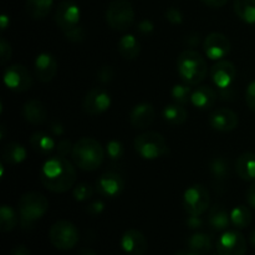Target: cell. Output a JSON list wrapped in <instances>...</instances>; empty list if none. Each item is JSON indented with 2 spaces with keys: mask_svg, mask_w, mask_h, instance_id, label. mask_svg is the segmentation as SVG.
Instances as JSON below:
<instances>
[{
  "mask_svg": "<svg viewBox=\"0 0 255 255\" xmlns=\"http://www.w3.org/2000/svg\"><path fill=\"white\" fill-rule=\"evenodd\" d=\"M76 171L65 157L56 156L47 159L40 171L42 186L54 193H65L74 187Z\"/></svg>",
  "mask_w": 255,
  "mask_h": 255,
  "instance_id": "cell-1",
  "label": "cell"
},
{
  "mask_svg": "<svg viewBox=\"0 0 255 255\" xmlns=\"http://www.w3.org/2000/svg\"><path fill=\"white\" fill-rule=\"evenodd\" d=\"M72 161L82 171H96L104 161L105 152L101 143L91 137L80 138L72 148Z\"/></svg>",
  "mask_w": 255,
  "mask_h": 255,
  "instance_id": "cell-2",
  "label": "cell"
},
{
  "mask_svg": "<svg viewBox=\"0 0 255 255\" xmlns=\"http://www.w3.org/2000/svg\"><path fill=\"white\" fill-rule=\"evenodd\" d=\"M179 76L186 84L198 85L208 74V65L204 57L194 50H184L177 61Z\"/></svg>",
  "mask_w": 255,
  "mask_h": 255,
  "instance_id": "cell-3",
  "label": "cell"
},
{
  "mask_svg": "<svg viewBox=\"0 0 255 255\" xmlns=\"http://www.w3.org/2000/svg\"><path fill=\"white\" fill-rule=\"evenodd\" d=\"M20 223L22 228L30 229L35 222L45 216L49 209V201L44 194L39 192H27L19 199Z\"/></svg>",
  "mask_w": 255,
  "mask_h": 255,
  "instance_id": "cell-4",
  "label": "cell"
},
{
  "mask_svg": "<svg viewBox=\"0 0 255 255\" xmlns=\"http://www.w3.org/2000/svg\"><path fill=\"white\" fill-rule=\"evenodd\" d=\"M134 149L144 159H157L169 153L166 138L158 132H144L134 139Z\"/></svg>",
  "mask_w": 255,
  "mask_h": 255,
  "instance_id": "cell-5",
  "label": "cell"
},
{
  "mask_svg": "<svg viewBox=\"0 0 255 255\" xmlns=\"http://www.w3.org/2000/svg\"><path fill=\"white\" fill-rule=\"evenodd\" d=\"M106 21L115 31H127L134 22V10L131 1L112 0L106 10Z\"/></svg>",
  "mask_w": 255,
  "mask_h": 255,
  "instance_id": "cell-6",
  "label": "cell"
},
{
  "mask_svg": "<svg viewBox=\"0 0 255 255\" xmlns=\"http://www.w3.org/2000/svg\"><path fill=\"white\" fill-rule=\"evenodd\" d=\"M49 238L56 249L70 251L77 244L80 234L74 223L69 221H57L50 228Z\"/></svg>",
  "mask_w": 255,
  "mask_h": 255,
  "instance_id": "cell-7",
  "label": "cell"
},
{
  "mask_svg": "<svg viewBox=\"0 0 255 255\" xmlns=\"http://www.w3.org/2000/svg\"><path fill=\"white\" fill-rule=\"evenodd\" d=\"M209 203L211 197L202 184H194L184 192L183 207L189 216H202L209 208Z\"/></svg>",
  "mask_w": 255,
  "mask_h": 255,
  "instance_id": "cell-8",
  "label": "cell"
},
{
  "mask_svg": "<svg viewBox=\"0 0 255 255\" xmlns=\"http://www.w3.org/2000/svg\"><path fill=\"white\" fill-rule=\"evenodd\" d=\"M4 84L15 92H25L31 89L32 77L24 65H11L4 72Z\"/></svg>",
  "mask_w": 255,
  "mask_h": 255,
  "instance_id": "cell-9",
  "label": "cell"
},
{
  "mask_svg": "<svg viewBox=\"0 0 255 255\" xmlns=\"http://www.w3.org/2000/svg\"><path fill=\"white\" fill-rule=\"evenodd\" d=\"M81 11L79 5L72 0H64L57 6L55 12V22L62 31H69L79 26Z\"/></svg>",
  "mask_w": 255,
  "mask_h": 255,
  "instance_id": "cell-10",
  "label": "cell"
},
{
  "mask_svg": "<svg viewBox=\"0 0 255 255\" xmlns=\"http://www.w3.org/2000/svg\"><path fill=\"white\" fill-rule=\"evenodd\" d=\"M247 248L246 237L238 231L226 232L217 242L219 255H246Z\"/></svg>",
  "mask_w": 255,
  "mask_h": 255,
  "instance_id": "cell-11",
  "label": "cell"
},
{
  "mask_svg": "<svg viewBox=\"0 0 255 255\" xmlns=\"http://www.w3.org/2000/svg\"><path fill=\"white\" fill-rule=\"evenodd\" d=\"M111 106V96L102 87H94L85 96L82 109L87 115L97 116L104 114Z\"/></svg>",
  "mask_w": 255,
  "mask_h": 255,
  "instance_id": "cell-12",
  "label": "cell"
},
{
  "mask_svg": "<svg viewBox=\"0 0 255 255\" xmlns=\"http://www.w3.org/2000/svg\"><path fill=\"white\" fill-rule=\"evenodd\" d=\"M203 50L211 60H222L231 52V41L222 32H212L204 39Z\"/></svg>",
  "mask_w": 255,
  "mask_h": 255,
  "instance_id": "cell-13",
  "label": "cell"
},
{
  "mask_svg": "<svg viewBox=\"0 0 255 255\" xmlns=\"http://www.w3.org/2000/svg\"><path fill=\"white\" fill-rule=\"evenodd\" d=\"M211 77L217 87L226 90L231 87L237 76V69L233 62L228 60H219L211 67Z\"/></svg>",
  "mask_w": 255,
  "mask_h": 255,
  "instance_id": "cell-14",
  "label": "cell"
},
{
  "mask_svg": "<svg viewBox=\"0 0 255 255\" xmlns=\"http://www.w3.org/2000/svg\"><path fill=\"white\" fill-rule=\"evenodd\" d=\"M96 192L106 198H116L122 193L125 188V182L120 174L115 172L104 173L96 181Z\"/></svg>",
  "mask_w": 255,
  "mask_h": 255,
  "instance_id": "cell-15",
  "label": "cell"
},
{
  "mask_svg": "<svg viewBox=\"0 0 255 255\" xmlns=\"http://www.w3.org/2000/svg\"><path fill=\"white\" fill-rule=\"evenodd\" d=\"M239 124L238 115L231 109H222L214 110L209 116V125L213 129L218 132H231L237 128Z\"/></svg>",
  "mask_w": 255,
  "mask_h": 255,
  "instance_id": "cell-16",
  "label": "cell"
},
{
  "mask_svg": "<svg viewBox=\"0 0 255 255\" xmlns=\"http://www.w3.org/2000/svg\"><path fill=\"white\" fill-rule=\"evenodd\" d=\"M121 247L129 255H144L148 249V243L142 232L129 229L122 236Z\"/></svg>",
  "mask_w": 255,
  "mask_h": 255,
  "instance_id": "cell-17",
  "label": "cell"
},
{
  "mask_svg": "<svg viewBox=\"0 0 255 255\" xmlns=\"http://www.w3.org/2000/svg\"><path fill=\"white\" fill-rule=\"evenodd\" d=\"M156 119V111L153 105L142 102L136 105L129 114V122L134 128L146 129L151 126Z\"/></svg>",
  "mask_w": 255,
  "mask_h": 255,
  "instance_id": "cell-18",
  "label": "cell"
},
{
  "mask_svg": "<svg viewBox=\"0 0 255 255\" xmlns=\"http://www.w3.org/2000/svg\"><path fill=\"white\" fill-rule=\"evenodd\" d=\"M57 72V61L49 52H42L35 60V75L44 84L51 81Z\"/></svg>",
  "mask_w": 255,
  "mask_h": 255,
  "instance_id": "cell-19",
  "label": "cell"
},
{
  "mask_svg": "<svg viewBox=\"0 0 255 255\" xmlns=\"http://www.w3.org/2000/svg\"><path fill=\"white\" fill-rule=\"evenodd\" d=\"M22 116L29 124L42 125L47 120V110L40 100L31 99L22 106Z\"/></svg>",
  "mask_w": 255,
  "mask_h": 255,
  "instance_id": "cell-20",
  "label": "cell"
},
{
  "mask_svg": "<svg viewBox=\"0 0 255 255\" xmlns=\"http://www.w3.org/2000/svg\"><path fill=\"white\" fill-rule=\"evenodd\" d=\"M218 99V94L216 90L212 89L211 86H199L192 92L191 102L194 107L199 110H208L216 104Z\"/></svg>",
  "mask_w": 255,
  "mask_h": 255,
  "instance_id": "cell-21",
  "label": "cell"
},
{
  "mask_svg": "<svg viewBox=\"0 0 255 255\" xmlns=\"http://www.w3.org/2000/svg\"><path fill=\"white\" fill-rule=\"evenodd\" d=\"M236 172L243 181H255V153L241 154L236 161Z\"/></svg>",
  "mask_w": 255,
  "mask_h": 255,
  "instance_id": "cell-22",
  "label": "cell"
},
{
  "mask_svg": "<svg viewBox=\"0 0 255 255\" xmlns=\"http://www.w3.org/2000/svg\"><path fill=\"white\" fill-rule=\"evenodd\" d=\"M119 52L125 60H134L141 52V44L133 35H125L119 41Z\"/></svg>",
  "mask_w": 255,
  "mask_h": 255,
  "instance_id": "cell-23",
  "label": "cell"
},
{
  "mask_svg": "<svg viewBox=\"0 0 255 255\" xmlns=\"http://www.w3.org/2000/svg\"><path fill=\"white\" fill-rule=\"evenodd\" d=\"M26 149L22 144L17 142H10L5 144L1 151V159L2 162L7 164H19L26 158Z\"/></svg>",
  "mask_w": 255,
  "mask_h": 255,
  "instance_id": "cell-24",
  "label": "cell"
},
{
  "mask_svg": "<svg viewBox=\"0 0 255 255\" xmlns=\"http://www.w3.org/2000/svg\"><path fill=\"white\" fill-rule=\"evenodd\" d=\"M208 223L214 231H224L229 227L231 222V213H228L223 206H214L209 211Z\"/></svg>",
  "mask_w": 255,
  "mask_h": 255,
  "instance_id": "cell-25",
  "label": "cell"
},
{
  "mask_svg": "<svg viewBox=\"0 0 255 255\" xmlns=\"http://www.w3.org/2000/svg\"><path fill=\"white\" fill-rule=\"evenodd\" d=\"M30 146H31V148L36 153L42 154V156H47V154H50L54 151L55 142L47 133L37 131L35 133H32L31 137H30Z\"/></svg>",
  "mask_w": 255,
  "mask_h": 255,
  "instance_id": "cell-26",
  "label": "cell"
},
{
  "mask_svg": "<svg viewBox=\"0 0 255 255\" xmlns=\"http://www.w3.org/2000/svg\"><path fill=\"white\" fill-rule=\"evenodd\" d=\"M52 4L54 0H26L25 9L32 19L41 20L50 14Z\"/></svg>",
  "mask_w": 255,
  "mask_h": 255,
  "instance_id": "cell-27",
  "label": "cell"
},
{
  "mask_svg": "<svg viewBox=\"0 0 255 255\" xmlns=\"http://www.w3.org/2000/svg\"><path fill=\"white\" fill-rule=\"evenodd\" d=\"M234 12L247 24H255V0H234Z\"/></svg>",
  "mask_w": 255,
  "mask_h": 255,
  "instance_id": "cell-28",
  "label": "cell"
},
{
  "mask_svg": "<svg viewBox=\"0 0 255 255\" xmlns=\"http://www.w3.org/2000/svg\"><path fill=\"white\" fill-rule=\"evenodd\" d=\"M162 116L168 124L173 125V126H178V125H183L187 121L188 114H187V110L182 105L174 104L167 105L163 111H162Z\"/></svg>",
  "mask_w": 255,
  "mask_h": 255,
  "instance_id": "cell-29",
  "label": "cell"
},
{
  "mask_svg": "<svg viewBox=\"0 0 255 255\" xmlns=\"http://www.w3.org/2000/svg\"><path fill=\"white\" fill-rule=\"evenodd\" d=\"M189 251L198 255L208 254L212 251V239L206 233H194L188 239Z\"/></svg>",
  "mask_w": 255,
  "mask_h": 255,
  "instance_id": "cell-30",
  "label": "cell"
},
{
  "mask_svg": "<svg viewBox=\"0 0 255 255\" xmlns=\"http://www.w3.org/2000/svg\"><path fill=\"white\" fill-rule=\"evenodd\" d=\"M231 222L236 228L244 229L252 223V212L246 206H237L231 212Z\"/></svg>",
  "mask_w": 255,
  "mask_h": 255,
  "instance_id": "cell-31",
  "label": "cell"
},
{
  "mask_svg": "<svg viewBox=\"0 0 255 255\" xmlns=\"http://www.w3.org/2000/svg\"><path fill=\"white\" fill-rule=\"evenodd\" d=\"M17 222H19V219H17V214L15 213L14 209L4 204L0 209V228H1V231L5 233L12 231L16 227Z\"/></svg>",
  "mask_w": 255,
  "mask_h": 255,
  "instance_id": "cell-32",
  "label": "cell"
},
{
  "mask_svg": "<svg viewBox=\"0 0 255 255\" xmlns=\"http://www.w3.org/2000/svg\"><path fill=\"white\" fill-rule=\"evenodd\" d=\"M209 169H211V173L213 174L214 178L219 182L224 181L229 176V166L226 159L222 158V157L212 159L211 163H209Z\"/></svg>",
  "mask_w": 255,
  "mask_h": 255,
  "instance_id": "cell-33",
  "label": "cell"
},
{
  "mask_svg": "<svg viewBox=\"0 0 255 255\" xmlns=\"http://www.w3.org/2000/svg\"><path fill=\"white\" fill-rule=\"evenodd\" d=\"M192 89L191 85L186 84V85H181L177 84L172 87L171 90V95L172 99L174 100V102L178 105H186L191 101L192 97Z\"/></svg>",
  "mask_w": 255,
  "mask_h": 255,
  "instance_id": "cell-34",
  "label": "cell"
},
{
  "mask_svg": "<svg viewBox=\"0 0 255 255\" xmlns=\"http://www.w3.org/2000/svg\"><path fill=\"white\" fill-rule=\"evenodd\" d=\"M72 194H74L75 201L77 202L89 201L92 197V194H94V188L89 183H86V182H82V183H79L75 187Z\"/></svg>",
  "mask_w": 255,
  "mask_h": 255,
  "instance_id": "cell-35",
  "label": "cell"
},
{
  "mask_svg": "<svg viewBox=\"0 0 255 255\" xmlns=\"http://www.w3.org/2000/svg\"><path fill=\"white\" fill-rule=\"evenodd\" d=\"M106 152L109 154V157L114 161H117V159L122 158L125 153V148L122 142L117 141V139H112L107 143L106 146Z\"/></svg>",
  "mask_w": 255,
  "mask_h": 255,
  "instance_id": "cell-36",
  "label": "cell"
},
{
  "mask_svg": "<svg viewBox=\"0 0 255 255\" xmlns=\"http://www.w3.org/2000/svg\"><path fill=\"white\" fill-rule=\"evenodd\" d=\"M66 39L71 42H82L85 39V30L81 26H76L74 29L69 30V31L64 32Z\"/></svg>",
  "mask_w": 255,
  "mask_h": 255,
  "instance_id": "cell-37",
  "label": "cell"
},
{
  "mask_svg": "<svg viewBox=\"0 0 255 255\" xmlns=\"http://www.w3.org/2000/svg\"><path fill=\"white\" fill-rule=\"evenodd\" d=\"M0 54H1V57H0V64L4 66V65L11 59V45H10L4 37L0 40Z\"/></svg>",
  "mask_w": 255,
  "mask_h": 255,
  "instance_id": "cell-38",
  "label": "cell"
},
{
  "mask_svg": "<svg viewBox=\"0 0 255 255\" xmlns=\"http://www.w3.org/2000/svg\"><path fill=\"white\" fill-rule=\"evenodd\" d=\"M115 76V71L112 69V66H109V65H105L101 69L99 70V74H97V79H99L100 82L102 84H109Z\"/></svg>",
  "mask_w": 255,
  "mask_h": 255,
  "instance_id": "cell-39",
  "label": "cell"
},
{
  "mask_svg": "<svg viewBox=\"0 0 255 255\" xmlns=\"http://www.w3.org/2000/svg\"><path fill=\"white\" fill-rule=\"evenodd\" d=\"M166 17L171 24H182L183 22V14L177 7H169L166 12Z\"/></svg>",
  "mask_w": 255,
  "mask_h": 255,
  "instance_id": "cell-40",
  "label": "cell"
},
{
  "mask_svg": "<svg viewBox=\"0 0 255 255\" xmlns=\"http://www.w3.org/2000/svg\"><path fill=\"white\" fill-rule=\"evenodd\" d=\"M246 102L249 109L255 112V80L248 85L246 91Z\"/></svg>",
  "mask_w": 255,
  "mask_h": 255,
  "instance_id": "cell-41",
  "label": "cell"
},
{
  "mask_svg": "<svg viewBox=\"0 0 255 255\" xmlns=\"http://www.w3.org/2000/svg\"><path fill=\"white\" fill-rule=\"evenodd\" d=\"M72 148H74V146L71 144V142L69 141V139H61V141L57 143V153H59V156H62V157H66L69 156L70 153H72Z\"/></svg>",
  "mask_w": 255,
  "mask_h": 255,
  "instance_id": "cell-42",
  "label": "cell"
},
{
  "mask_svg": "<svg viewBox=\"0 0 255 255\" xmlns=\"http://www.w3.org/2000/svg\"><path fill=\"white\" fill-rule=\"evenodd\" d=\"M105 204L100 201H95L92 203H90V206L87 207V213L92 214V216H99L104 212Z\"/></svg>",
  "mask_w": 255,
  "mask_h": 255,
  "instance_id": "cell-43",
  "label": "cell"
},
{
  "mask_svg": "<svg viewBox=\"0 0 255 255\" xmlns=\"http://www.w3.org/2000/svg\"><path fill=\"white\" fill-rule=\"evenodd\" d=\"M153 30H154V25L153 22L149 21V20H142V21L138 24V31L142 32L143 35L151 34Z\"/></svg>",
  "mask_w": 255,
  "mask_h": 255,
  "instance_id": "cell-44",
  "label": "cell"
},
{
  "mask_svg": "<svg viewBox=\"0 0 255 255\" xmlns=\"http://www.w3.org/2000/svg\"><path fill=\"white\" fill-rule=\"evenodd\" d=\"M187 226L191 229H198L203 226V222H202L201 216H189L187 219Z\"/></svg>",
  "mask_w": 255,
  "mask_h": 255,
  "instance_id": "cell-45",
  "label": "cell"
},
{
  "mask_svg": "<svg viewBox=\"0 0 255 255\" xmlns=\"http://www.w3.org/2000/svg\"><path fill=\"white\" fill-rule=\"evenodd\" d=\"M247 202H248V204L252 208L255 209V181L249 187L248 191H247Z\"/></svg>",
  "mask_w": 255,
  "mask_h": 255,
  "instance_id": "cell-46",
  "label": "cell"
},
{
  "mask_svg": "<svg viewBox=\"0 0 255 255\" xmlns=\"http://www.w3.org/2000/svg\"><path fill=\"white\" fill-rule=\"evenodd\" d=\"M10 255H30V251L25 246H17L11 251Z\"/></svg>",
  "mask_w": 255,
  "mask_h": 255,
  "instance_id": "cell-47",
  "label": "cell"
},
{
  "mask_svg": "<svg viewBox=\"0 0 255 255\" xmlns=\"http://www.w3.org/2000/svg\"><path fill=\"white\" fill-rule=\"evenodd\" d=\"M202 1L211 7H222L227 4L228 0H202Z\"/></svg>",
  "mask_w": 255,
  "mask_h": 255,
  "instance_id": "cell-48",
  "label": "cell"
},
{
  "mask_svg": "<svg viewBox=\"0 0 255 255\" xmlns=\"http://www.w3.org/2000/svg\"><path fill=\"white\" fill-rule=\"evenodd\" d=\"M9 17H7V15L2 14L1 17H0V26H1V30H5L7 27V25H9Z\"/></svg>",
  "mask_w": 255,
  "mask_h": 255,
  "instance_id": "cell-49",
  "label": "cell"
},
{
  "mask_svg": "<svg viewBox=\"0 0 255 255\" xmlns=\"http://www.w3.org/2000/svg\"><path fill=\"white\" fill-rule=\"evenodd\" d=\"M51 129L54 131L55 134H62V133H64V128H62V126L60 124H52Z\"/></svg>",
  "mask_w": 255,
  "mask_h": 255,
  "instance_id": "cell-50",
  "label": "cell"
},
{
  "mask_svg": "<svg viewBox=\"0 0 255 255\" xmlns=\"http://www.w3.org/2000/svg\"><path fill=\"white\" fill-rule=\"evenodd\" d=\"M77 255H97V254H96V252L92 251V249L84 248V249H81V251L79 252V254H77Z\"/></svg>",
  "mask_w": 255,
  "mask_h": 255,
  "instance_id": "cell-51",
  "label": "cell"
},
{
  "mask_svg": "<svg viewBox=\"0 0 255 255\" xmlns=\"http://www.w3.org/2000/svg\"><path fill=\"white\" fill-rule=\"evenodd\" d=\"M176 255H198V254L194 253V252H192V251H181V252H178Z\"/></svg>",
  "mask_w": 255,
  "mask_h": 255,
  "instance_id": "cell-52",
  "label": "cell"
},
{
  "mask_svg": "<svg viewBox=\"0 0 255 255\" xmlns=\"http://www.w3.org/2000/svg\"><path fill=\"white\" fill-rule=\"evenodd\" d=\"M249 242H251L252 246L255 248V229L251 233V237H249Z\"/></svg>",
  "mask_w": 255,
  "mask_h": 255,
  "instance_id": "cell-53",
  "label": "cell"
},
{
  "mask_svg": "<svg viewBox=\"0 0 255 255\" xmlns=\"http://www.w3.org/2000/svg\"><path fill=\"white\" fill-rule=\"evenodd\" d=\"M218 255H219V254H218Z\"/></svg>",
  "mask_w": 255,
  "mask_h": 255,
  "instance_id": "cell-54",
  "label": "cell"
}]
</instances>
